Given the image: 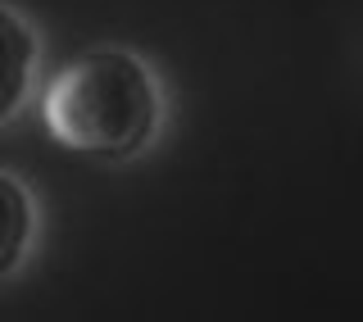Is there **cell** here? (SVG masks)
Wrapping results in <instances>:
<instances>
[{
  "label": "cell",
  "mask_w": 363,
  "mask_h": 322,
  "mask_svg": "<svg viewBox=\"0 0 363 322\" xmlns=\"http://www.w3.org/2000/svg\"><path fill=\"white\" fill-rule=\"evenodd\" d=\"M45 132L77 155L128 159L159 128V87L132 50H91L55 73L41 100Z\"/></svg>",
  "instance_id": "obj_1"
},
{
  "label": "cell",
  "mask_w": 363,
  "mask_h": 322,
  "mask_svg": "<svg viewBox=\"0 0 363 322\" xmlns=\"http://www.w3.org/2000/svg\"><path fill=\"white\" fill-rule=\"evenodd\" d=\"M32 227H37V213H32V195L23 191L18 177L0 172V277L23 263L32 245Z\"/></svg>",
  "instance_id": "obj_3"
},
{
  "label": "cell",
  "mask_w": 363,
  "mask_h": 322,
  "mask_svg": "<svg viewBox=\"0 0 363 322\" xmlns=\"http://www.w3.org/2000/svg\"><path fill=\"white\" fill-rule=\"evenodd\" d=\"M32 68H37V37L14 9L0 5V123L23 105Z\"/></svg>",
  "instance_id": "obj_2"
}]
</instances>
